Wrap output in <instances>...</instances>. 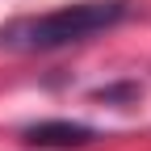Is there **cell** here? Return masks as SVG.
I'll return each mask as SVG.
<instances>
[{
  "mask_svg": "<svg viewBox=\"0 0 151 151\" xmlns=\"http://www.w3.org/2000/svg\"><path fill=\"white\" fill-rule=\"evenodd\" d=\"M97 139V130L84 122H38L25 130V143L34 147H84Z\"/></svg>",
  "mask_w": 151,
  "mask_h": 151,
  "instance_id": "obj_2",
  "label": "cell"
},
{
  "mask_svg": "<svg viewBox=\"0 0 151 151\" xmlns=\"http://www.w3.org/2000/svg\"><path fill=\"white\" fill-rule=\"evenodd\" d=\"M130 13L126 0H80V4H63L55 13L38 17H13L0 25V46L4 50H59L71 42H84L92 34H105Z\"/></svg>",
  "mask_w": 151,
  "mask_h": 151,
  "instance_id": "obj_1",
  "label": "cell"
}]
</instances>
